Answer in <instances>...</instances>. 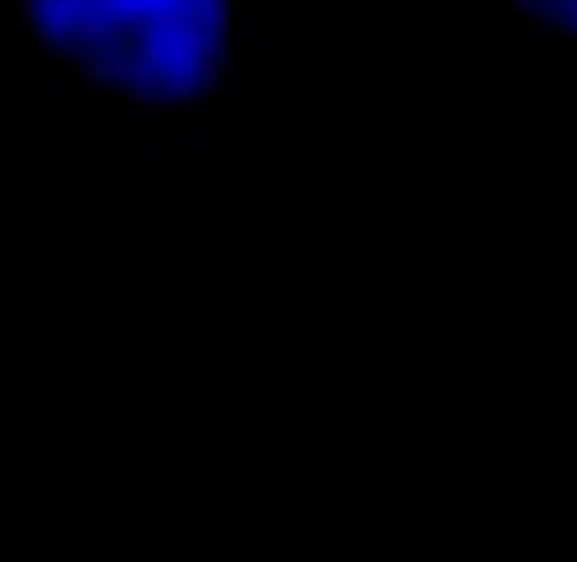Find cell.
I'll use <instances>...</instances> for the list:
<instances>
[{"label":"cell","mask_w":577,"mask_h":562,"mask_svg":"<svg viewBox=\"0 0 577 562\" xmlns=\"http://www.w3.org/2000/svg\"><path fill=\"white\" fill-rule=\"evenodd\" d=\"M497 31L577 41V0H497Z\"/></svg>","instance_id":"obj_1"},{"label":"cell","mask_w":577,"mask_h":562,"mask_svg":"<svg viewBox=\"0 0 577 562\" xmlns=\"http://www.w3.org/2000/svg\"><path fill=\"white\" fill-rule=\"evenodd\" d=\"M0 31L21 36V0H0Z\"/></svg>","instance_id":"obj_2"}]
</instances>
